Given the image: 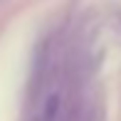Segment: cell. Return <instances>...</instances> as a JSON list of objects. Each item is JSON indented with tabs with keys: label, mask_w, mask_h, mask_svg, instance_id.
<instances>
[{
	"label": "cell",
	"mask_w": 121,
	"mask_h": 121,
	"mask_svg": "<svg viewBox=\"0 0 121 121\" xmlns=\"http://www.w3.org/2000/svg\"><path fill=\"white\" fill-rule=\"evenodd\" d=\"M67 111V91H64L62 82H52L47 91L40 99V109H37V121H64Z\"/></svg>",
	"instance_id": "cell-1"
}]
</instances>
